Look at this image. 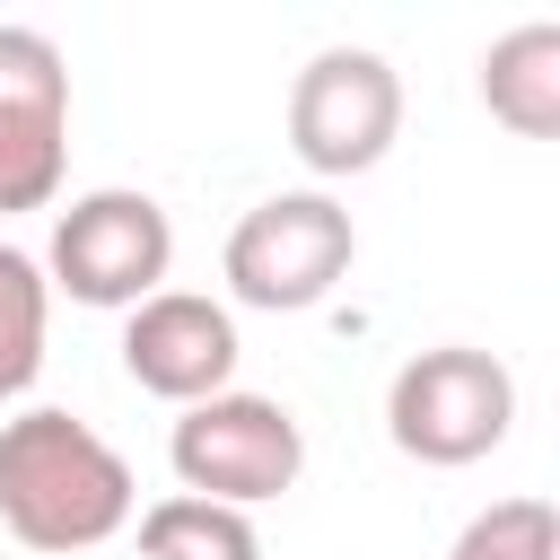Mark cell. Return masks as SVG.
Here are the masks:
<instances>
[{"label": "cell", "instance_id": "1", "mask_svg": "<svg viewBox=\"0 0 560 560\" xmlns=\"http://www.w3.org/2000/svg\"><path fill=\"white\" fill-rule=\"evenodd\" d=\"M140 516V481L122 464V446H105L88 420L35 402L0 420V525L26 551H96Z\"/></svg>", "mask_w": 560, "mask_h": 560}, {"label": "cell", "instance_id": "2", "mask_svg": "<svg viewBox=\"0 0 560 560\" xmlns=\"http://www.w3.org/2000/svg\"><path fill=\"white\" fill-rule=\"evenodd\" d=\"M508 429H516V376L472 341L411 350L385 385V438L411 464H438V472L481 464L490 446H508Z\"/></svg>", "mask_w": 560, "mask_h": 560}, {"label": "cell", "instance_id": "3", "mask_svg": "<svg viewBox=\"0 0 560 560\" xmlns=\"http://www.w3.org/2000/svg\"><path fill=\"white\" fill-rule=\"evenodd\" d=\"M359 262V228L332 192H271L254 201L236 228H228V298L236 306H262V315H306L324 306Z\"/></svg>", "mask_w": 560, "mask_h": 560}, {"label": "cell", "instance_id": "4", "mask_svg": "<svg viewBox=\"0 0 560 560\" xmlns=\"http://www.w3.org/2000/svg\"><path fill=\"white\" fill-rule=\"evenodd\" d=\"M166 464L192 499H219V508H262L280 490H298L306 472V429L289 402L271 394H210V402H184L175 411V438H166Z\"/></svg>", "mask_w": 560, "mask_h": 560}, {"label": "cell", "instance_id": "5", "mask_svg": "<svg viewBox=\"0 0 560 560\" xmlns=\"http://www.w3.org/2000/svg\"><path fill=\"white\" fill-rule=\"evenodd\" d=\"M166 271H175V219L131 184H96L52 219L44 289H61L79 306H122L131 315L140 298L166 289Z\"/></svg>", "mask_w": 560, "mask_h": 560}, {"label": "cell", "instance_id": "6", "mask_svg": "<svg viewBox=\"0 0 560 560\" xmlns=\"http://www.w3.org/2000/svg\"><path fill=\"white\" fill-rule=\"evenodd\" d=\"M402 131V79L368 44H324L289 79V149L306 175H368Z\"/></svg>", "mask_w": 560, "mask_h": 560}, {"label": "cell", "instance_id": "7", "mask_svg": "<svg viewBox=\"0 0 560 560\" xmlns=\"http://www.w3.org/2000/svg\"><path fill=\"white\" fill-rule=\"evenodd\" d=\"M70 175V70L44 26H0V219L52 210Z\"/></svg>", "mask_w": 560, "mask_h": 560}, {"label": "cell", "instance_id": "8", "mask_svg": "<svg viewBox=\"0 0 560 560\" xmlns=\"http://www.w3.org/2000/svg\"><path fill=\"white\" fill-rule=\"evenodd\" d=\"M122 376L158 402H210L236 376V315L201 289H158L122 315Z\"/></svg>", "mask_w": 560, "mask_h": 560}, {"label": "cell", "instance_id": "9", "mask_svg": "<svg viewBox=\"0 0 560 560\" xmlns=\"http://www.w3.org/2000/svg\"><path fill=\"white\" fill-rule=\"evenodd\" d=\"M481 105H490V122H508L516 140H551V131H560V26H551V18L508 26V35L481 52Z\"/></svg>", "mask_w": 560, "mask_h": 560}, {"label": "cell", "instance_id": "10", "mask_svg": "<svg viewBox=\"0 0 560 560\" xmlns=\"http://www.w3.org/2000/svg\"><path fill=\"white\" fill-rule=\"evenodd\" d=\"M140 560H262V534L245 508L175 490V499L140 508Z\"/></svg>", "mask_w": 560, "mask_h": 560}, {"label": "cell", "instance_id": "11", "mask_svg": "<svg viewBox=\"0 0 560 560\" xmlns=\"http://www.w3.org/2000/svg\"><path fill=\"white\" fill-rule=\"evenodd\" d=\"M44 324H52L44 262H35L26 245L0 236V411L35 385V368H44Z\"/></svg>", "mask_w": 560, "mask_h": 560}, {"label": "cell", "instance_id": "12", "mask_svg": "<svg viewBox=\"0 0 560 560\" xmlns=\"http://www.w3.org/2000/svg\"><path fill=\"white\" fill-rule=\"evenodd\" d=\"M446 560H560V516L551 499H490L446 542Z\"/></svg>", "mask_w": 560, "mask_h": 560}]
</instances>
